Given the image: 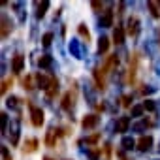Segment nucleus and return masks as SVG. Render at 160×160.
<instances>
[{
  "instance_id": "4468645a",
  "label": "nucleus",
  "mask_w": 160,
  "mask_h": 160,
  "mask_svg": "<svg viewBox=\"0 0 160 160\" xmlns=\"http://www.w3.org/2000/svg\"><path fill=\"white\" fill-rule=\"evenodd\" d=\"M36 147H38V141L36 139H28V143H25V152H34L36 151Z\"/></svg>"
},
{
  "instance_id": "1a4fd4ad",
  "label": "nucleus",
  "mask_w": 160,
  "mask_h": 160,
  "mask_svg": "<svg viewBox=\"0 0 160 160\" xmlns=\"http://www.w3.org/2000/svg\"><path fill=\"white\" fill-rule=\"evenodd\" d=\"M147 6H149L151 13H152L154 17H160V2H154V0H151V2H149Z\"/></svg>"
},
{
  "instance_id": "aec40b11",
  "label": "nucleus",
  "mask_w": 160,
  "mask_h": 160,
  "mask_svg": "<svg viewBox=\"0 0 160 160\" xmlns=\"http://www.w3.org/2000/svg\"><path fill=\"white\" fill-rule=\"evenodd\" d=\"M40 66H42V68H49V66H51V57L45 55V57L40 60Z\"/></svg>"
},
{
  "instance_id": "2eb2a0df",
  "label": "nucleus",
  "mask_w": 160,
  "mask_h": 160,
  "mask_svg": "<svg viewBox=\"0 0 160 160\" xmlns=\"http://www.w3.org/2000/svg\"><path fill=\"white\" fill-rule=\"evenodd\" d=\"M8 32H10V21L6 15H2V38H6Z\"/></svg>"
},
{
  "instance_id": "f8f14e48",
  "label": "nucleus",
  "mask_w": 160,
  "mask_h": 160,
  "mask_svg": "<svg viewBox=\"0 0 160 160\" xmlns=\"http://www.w3.org/2000/svg\"><path fill=\"white\" fill-rule=\"evenodd\" d=\"M57 91H58V81H57V77H53V79H51V87H49L45 92H47V96L51 98V96H53Z\"/></svg>"
},
{
  "instance_id": "f03ea898",
  "label": "nucleus",
  "mask_w": 160,
  "mask_h": 160,
  "mask_svg": "<svg viewBox=\"0 0 160 160\" xmlns=\"http://www.w3.org/2000/svg\"><path fill=\"white\" fill-rule=\"evenodd\" d=\"M151 145H152V138H151V136H141V138H139V141H138V149H139V151H143V152H145V151H149V149H151Z\"/></svg>"
},
{
  "instance_id": "c85d7f7f",
  "label": "nucleus",
  "mask_w": 160,
  "mask_h": 160,
  "mask_svg": "<svg viewBox=\"0 0 160 160\" xmlns=\"http://www.w3.org/2000/svg\"><path fill=\"white\" fill-rule=\"evenodd\" d=\"M143 108H145V109H149V111H154V104H152L151 100H147V102L143 104Z\"/></svg>"
},
{
  "instance_id": "ddd939ff",
  "label": "nucleus",
  "mask_w": 160,
  "mask_h": 160,
  "mask_svg": "<svg viewBox=\"0 0 160 160\" xmlns=\"http://www.w3.org/2000/svg\"><path fill=\"white\" fill-rule=\"evenodd\" d=\"M55 136H57V130H55V128H51V130L47 132V138H45V143H47L49 147H53V145H55Z\"/></svg>"
},
{
  "instance_id": "9d476101",
  "label": "nucleus",
  "mask_w": 160,
  "mask_h": 160,
  "mask_svg": "<svg viewBox=\"0 0 160 160\" xmlns=\"http://www.w3.org/2000/svg\"><path fill=\"white\" fill-rule=\"evenodd\" d=\"M94 73V79H96V85H98V89H106V81H104V77H102V73H100V70H94L92 72Z\"/></svg>"
},
{
  "instance_id": "0eeeda50",
  "label": "nucleus",
  "mask_w": 160,
  "mask_h": 160,
  "mask_svg": "<svg viewBox=\"0 0 160 160\" xmlns=\"http://www.w3.org/2000/svg\"><path fill=\"white\" fill-rule=\"evenodd\" d=\"M128 126H130V119L128 117H121L119 119V122H117V132H126L128 130Z\"/></svg>"
},
{
  "instance_id": "c756f323",
  "label": "nucleus",
  "mask_w": 160,
  "mask_h": 160,
  "mask_svg": "<svg viewBox=\"0 0 160 160\" xmlns=\"http://www.w3.org/2000/svg\"><path fill=\"white\" fill-rule=\"evenodd\" d=\"M130 102H132V98H130V96H122V106H124V108H128V106H130Z\"/></svg>"
},
{
  "instance_id": "9b49d317",
  "label": "nucleus",
  "mask_w": 160,
  "mask_h": 160,
  "mask_svg": "<svg viewBox=\"0 0 160 160\" xmlns=\"http://www.w3.org/2000/svg\"><path fill=\"white\" fill-rule=\"evenodd\" d=\"M102 27H111L113 25V12H106V15L102 17Z\"/></svg>"
},
{
  "instance_id": "b1692460",
  "label": "nucleus",
  "mask_w": 160,
  "mask_h": 160,
  "mask_svg": "<svg viewBox=\"0 0 160 160\" xmlns=\"http://www.w3.org/2000/svg\"><path fill=\"white\" fill-rule=\"evenodd\" d=\"M79 34H81L83 38H87V40H89V30L85 28V25H79Z\"/></svg>"
},
{
  "instance_id": "473e14b6",
  "label": "nucleus",
  "mask_w": 160,
  "mask_h": 160,
  "mask_svg": "<svg viewBox=\"0 0 160 160\" xmlns=\"http://www.w3.org/2000/svg\"><path fill=\"white\" fill-rule=\"evenodd\" d=\"M43 160H51V158H47V156H45V158H43Z\"/></svg>"
},
{
  "instance_id": "6ab92c4d",
  "label": "nucleus",
  "mask_w": 160,
  "mask_h": 160,
  "mask_svg": "<svg viewBox=\"0 0 160 160\" xmlns=\"http://www.w3.org/2000/svg\"><path fill=\"white\" fill-rule=\"evenodd\" d=\"M143 109H145L143 106H134V108H132V117H139V115L143 113Z\"/></svg>"
},
{
  "instance_id": "6e6552de",
  "label": "nucleus",
  "mask_w": 160,
  "mask_h": 160,
  "mask_svg": "<svg viewBox=\"0 0 160 160\" xmlns=\"http://www.w3.org/2000/svg\"><path fill=\"white\" fill-rule=\"evenodd\" d=\"M113 42L115 43H122L124 42V28L122 27H117L115 32H113Z\"/></svg>"
},
{
  "instance_id": "393cba45",
  "label": "nucleus",
  "mask_w": 160,
  "mask_h": 160,
  "mask_svg": "<svg viewBox=\"0 0 160 160\" xmlns=\"http://www.w3.org/2000/svg\"><path fill=\"white\" fill-rule=\"evenodd\" d=\"M0 117H2V132H6V128H8V115L2 113Z\"/></svg>"
},
{
  "instance_id": "f3484780",
  "label": "nucleus",
  "mask_w": 160,
  "mask_h": 160,
  "mask_svg": "<svg viewBox=\"0 0 160 160\" xmlns=\"http://www.w3.org/2000/svg\"><path fill=\"white\" fill-rule=\"evenodd\" d=\"M47 8H49V2H47V0H43V2L40 4V10H38V17H43Z\"/></svg>"
},
{
  "instance_id": "5701e85b",
  "label": "nucleus",
  "mask_w": 160,
  "mask_h": 160,
  "mask_svg": "<svg viewBox=\"0 0 160 160\" xmlns=\"http://www.w3.org/2000/svg\"><path fill=\"white\" fill-rule=\"evenodd\" d=\"M89 158H92V160L100 158V151H98V149H92V151H89Z\"/></svg>"
},
{
  "instance_id": "2f4dec72",
  "label": "nucleus",
  "mask_w": 160,
  "mask_h": 160,
  "mask_svg": "<svg viewBox=\"0 0 160 160\" xmlns=\"http://www.w3.org/2000/svg\"><path fill=\"white\" fill-rule=\"evenodd\" d=\"M92 8H94V10H100V8H102V4H100V2H92Z\"/></svg>"
},
{
  "instance_id": "f257e3e1",
  "label": "nucleus",
  "mask_w": 160,
  "mask_h": 160,
  "mask_svg": "<svg viewBox=\"0 0 160 160\" xmlns=\"http://www.w3.org/2000/svg\"><path fill=\"white\" fill-rule=\"evenodd\" d=\"M30 117H32V124L34 126H42L43 124V111L40 109V108H36V106H32L30 104Z\"/></svg>"
},
{
  "instance_id": "7c9ffc66",
  "label": "nucleus",
  "mask_w": 160,
  "mask_h": 160,
  "mask_svg": "<svg viewBox=\"0 0 160 160\" xmlns=\"http://www.w3.org/2000/svg\"><path fill=\"white\" fill-rule=\"evenodd\" d=\"M98 138H100V136H98V134H94V136H91V138L87 139V143H96V141H98Z\"/></svg>"
},
{
  "instance_id": "412c9836",
  "label": "nucleus",
  "mask_w": 160,
  "mask_h": 160,
  "mask_svg": "<svg viewBox=\"0 0 160 160\" xmlns=\"http://www.w3.org/2000/svg\"><path fill=\"white\" fill-rule=\"evenodd\" d=\"M62 108H64V109H70V92L64 94V98H62Z\"/></svg>"
},
{
  "instance_id": "dca6fc26",
  "label": "nucleus",
  "mask_w": 160,
  "mask_h": 160,
  "mask_svg": "<svg viewBox=\"0 0 160 160\" xmlns=\"http://www.w3.org/2000/svg\"><path fill=\"white\" fill-rule=\"evenodd\" d=\"M108 47H109V40H108V38H100V42H98V51H100V53H106Z\"/></svg>"
},
{
  "instance_id": "7ed1b4c3",
  "label": "nucleus",
  "mask_w": 160,
  "mask_h": 160,
  "mask_svg": "<svg viewBox=\"0 0 160 160\" xmlns=\"http://www.w3.org/2000/svg\"><path fill=\"white\" fill-rule=\"evenodd\" d=\"M138 32H139V21H138V17H130L128 19V34L136 36Z\"/></svg>"
},
{
  "instance_id": "a211bd4d",
  "label": "nucleus",
  "mask_w": 160,
  "mask_h": 160,
  "mask_svg": "<svg viewBox=\"0 0 160 160\" xmlns=\"http://www.w3.org/2000/svg\"><path fill=\"white\" fill-rule=\"evenodd\" d=\"M134 145H136V141H134L132 138H122V147H124V149H132Z\"/></svg>"
},
{
  "instance_id": "a878e982",
  "label": "nucleus",
  "mask_w": 160,
  "mask_h": 160,
  "mask_svg": "<svg viewBox=\"0 0 160 160\" xmlns=\"http://www.w3.org/2000/svg\"><path fill=\"white\" fill-rule=\"evenodd\" d=\"M12 85V79H6V81L2 83V87H0V92H6L8 91V87Z\"/></svg>"
},
{
  "instance_id": "bb28decb",
  "label": "nucleus",
  "mask_w": 160,
  "mask_h": 160,
  "mask_svg": "<svg viewBox=\"0 0 160 160\" xmlns=\"http://www.w3.org/2000/svg\"><path fill=\"white\" fill-rule=\"evenodd\" d=\"M2 158H4V160H12V154H10V151H8V147H2Z\"/></svg>"
},
{
  "instance_id": "20e7f679",
  "label": "nucleus",
  "mask_w": 160,
  "mask_h": 160,
  "mask_svg": "<svg viewBox=\"0 0 160 160\" xmlns=\"http://www.w3.org/2000/svg\"><path fill=\"white\" fill-rule=\"evenodd\" d=\"M23 66H25V58H23V55H15V57H13V62H12L13 72H15V73L23 72Z\"/></svg>"
},
{
  "instance_id": "cd10ccee",
  "label": "nucleus",
  "mask_w": 160,
  "mask_h": 160,
  "mask_svg": "<svg viewBox=\"0 0 160 160\" xmlns=\"http://www.w3.org/2000/svg\"><path fill=\"white\" fill-rule=\"evenodd\" d=\"M23 85H25V89H34L32 87V77H27L25 81H23Z\"/></svg>"
},
{
  "instance_id": "423d86ee",
  "label": "nucleus",
  "mask_w": 160,
  "mask_h": 160,
  "mask_svg": "<svg viewBox=\"0 0 160 160\" xmlns=\"http://www.w3.org/2000/svg\"><path fill=\"white\" fill-rule=\"evenodd\" d=\"M81 124H83V128H92V126H96V124H98V115H87Z\"/></svg>"
},
{
  "instance_id": "39448f33",
  "label": "nucleus",
  "mask_w": 160,
  "mask_h": 160,
  "mask_svg": "<svg viewBox=\"0 0 160 160\" xmlns=\"http://www.w3.org/2000/svg\"><path fill=\"white\" fill-rule=\"evenodd\" d=\"M51 79H53V77H49V79H47V77H45V75H42V73H38V75H36L38 87H40V89H43V91H47V89L51 87Z\"/></svg>"
},
{
  "instance_id": "4be33fe9",
  "label": "nucleus",
  "mask_w": 160,
  "mask_h": 160,
  "mask_svg": "<svg viewBox=\"0 0 160 160\" xmlns=\"http://www.w3.org/2000/svg\"><path fill=\"white\" fill-rule=\"evenodd\" d=\"M51 40H53V34L51 32H47L45 36H43V45L47 47V45H51Z\"/></svg>"
}]
</instances>
